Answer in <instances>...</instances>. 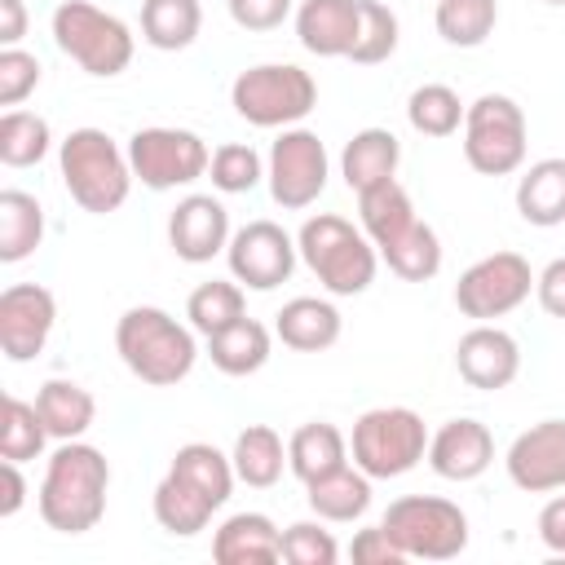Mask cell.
<instances>
[{"mask_svg":"<svg viewBox=\"0 0 565 565\" xmlns=\"http://www.w3.org/2000/svg\"><path fill=\"white\" fill-rule=\"evenodd\" d=\"M433 22L450 49H477L499 22V0H437Z\"/></svg>","mask_w":565,"mask_h":565,"instance_id":"cell-36","label":"cell"},{"mask_svg":"<svg viewBox=\"0 0 565 565\" xmlns=\"http://www.w3.org/2000/svg\"><path fill=\"white\" fill-rule=\"evenodd\" d=\"M53 44L93 79H115L137 53V35L128 31V22L88 0H62L53 9Z\"/></svg>","mask_w":565,"mask_h":565,"instance_id":"cell-5","label":"cell"},{"mask_svg":"<svg viewBox=\"0 0 565 565\" xmlns=\"http://www.w3.org/2000/svg\"><path fill=\"white\" fill-rule=\"evenodd\" d=\"M539 539H543L547 552L565 556V494H552L539 508Z\"/></svg>","mask_w":565,"mask_h":565,"instance_id":"cell-47","label":"cell"},{"mask_svg":"<svg viewBox=\"0 0 565 565\" xmlns=\"http://www.w3.org/2000/svg\"><path fill=\"white\" fill-rule=\"evenodd\" d=\"M128 163H132V177L146 185V190H177V185H190L199 177H207V163H212V150L199 132L190 128H168V124H154V128H137L128 137Z\"/></svg>","mask_w":565,"mask_h":565,"instance_id":"cell-10","label":"cell"},{"mask_svg":"<svg viewBox=\"0 0 565 565\" xmlns=\"http://www.w3.org/2000/svg\"><path fill=\"white\" fill-rule=\"evenodd\" d=\"M380 256H384V265H388L397 278H406V282H428V278H437V269H441V238H437V230H433L428 221H415L402 238H393L388 247H380Z\"/></svg>","mask_w":565,"mask_h":565,"instance_id":"cell-35","label":"cell"},{"mask_svg":"<svg viewBox=\"0 0 565 565\" xmlns=\"http://www.w3.org/2000/svg\"><path fill=\"white\" fill-rule=\"evenodd\" d=\"M358 35V0H300L296 40L318 57H349Z\"/></svg>","mask_w":565,"mask_h":565,"instance_id":"cell-20","label":"cell"},{"mask_svg":"<svg viewBox=\"0 0 565 565\" xmlns=\"http://www.w3.org/2000/svg\"><path fill=\"white\" fill-rule=\"evenodd\" d=\"M57 172L66 194L93 216L119 212L137 181L128 150H119V141L106 128H71L57 146Z\"/></svg>","mask_w":565,"mask_h":565,"instance_id":"cell-3","label":"cell"},{"mask_svg":"<svg viewBox=\"0 0 565 565\" xmlns=\"http://www.w3.org/2000/svg\"><path fill=\"white\" fill-rule=\"evenodd\" d=\"M397 163H402V141L388 128H362L340 150V177H344V185L353 194L393 181L397 177Z\"/></svg>","mask_w":565,"mask_h":565,"instance_id":"cell-21","label":"cell"},{"mask_svg":"<svg viewBox=\"0 0 565 565\" xmlns=\"http://www.w3.org/2000/svg\"><path fill=\"white\" fill-rule=\"evenodd\" d=\"M22 503H26V477H22V463L0 459V516H13Z\"/></svg>","mask_w":565,"mask_h":565,"instance_id":"cell-48","label":"cell"},{"mask_svg":"<svg viewBox=\"0 0 565 565\" xmlns=\"http://www.w3.org/2000/svg\"><path fill=\"white\" fill-rule=\"evenodd\" d=\"M115 353L150 388L181 384L194 371V362H199L194 327L177 322L159 305H132V309L119 313V322H115Z\"/></svg>","mask_w":565,"mask_h":565,"instance_id":"cell-2","label":"cell"},{"mask_svg":"<svg viewBox=\"0 0 565 565\" xmlns=\"http://www.w3.org/2000/svg\"><path fill=\"white\" fill-rule=\"evenodd\" d=\"M508 481L525 494L565 490V419H539L512 437L503 455Z\"/></svg>","mask_w":565,"mask_h":565,"instance_id":"cell-15","label":"cell"},{"mask_svg":"<svg viewBox=\"0 0 565 565\" xmlns=\"http://www.w3.org/2000/svg\"><path fill=\"white\" fill-rule=\"evenodd\" d=\"M168 243L185 265H207L230 247V212L212 194H185L168 216Z\"/></svg>","mask_w":565,"mask_h":565,"instance_id":"cell-17","label":"cell"},{"mask_svg":"<svg viewBox=\"0 0 565 565\" xmlns=\"http://www.w3.org/2000/svg\"><path fill=\"white\" fill-rule=\"evenodd\" d=\"M349 556H353L358 565H402V561H406L402 547L388 539L384 525H366V530H358L353 543H349Z\"/></svg>","mask_w":565,"mask_h":565,"instance_id":"cell-45","label":"cell"},{"mask_svg":"<svg viewBox=\"0 0 565 565\" xmlns=\"http://www.w3.org/2000/svg\"><path fill=\"white\" fill-rule=\"evenodd\" d=\"M230 106L252 128H296L318 106V84L296 62H260L234 75Z\"/></svg>","mask_w":565,"mask_h":565,"instance_id":"cell-6","label":"cell"},{"mask_svg":"<svg viewBox=\"0 0 565 565\" xmlns=\"http://www.w3.org/2000/svg\"><path fill=\"white\" fill-rule=\"evenodd\" d=\"M212 556L221 565H274L282 561V530L265 512H234L216 525Z\"/></svg>","mask_w":565,"mask_h":565,"instance_id":"cell-19","label":"cell"},{"mask_svg":"<svg viewBox=\"0 0 565 565\" xmlns=\"http://www.w3.org/2000/svg\"><path fill=\"white\" fill-rule=\"evenodd\" d=\"M230 459H234V472H238L243 486L269 490V486H278V477H282L287 446H282V437H278L269 424H247V428L234 437Z\"/></svg>","mask_w":565,"mask_h":565,"instance_id":"cell-30","label":"cell"},{"mask_svg":"<svg viewBox=\"0 0 565 565\" xmlns=\"http://www.w3.org/2000/svg\"><path fill=\"white\" fill-rule=\"evenodd\" d=\"M269 349H274V335H269V327L256 322V318H238L234 327L207 335V358H212V366H216L221 375H234V380L256 375V371L269 362Z\"/></svg>","mask_w":565,"mask_h":565,"instance_id":"cell-26","label":"cell"},{"mask_svg":"<svg viewBox=\"0 0 565 565\" xmlns=\"http://www.w3.org/2000/svg\"><path fill=\"white\" fill-rule=\"evenodd\" d=\"M424 459L441 481H477L494 463V437H490V428L481 419L459 415V419H446L428 437V455Z\"/></svg>","mask_w":565,"mask_h":565,"instance_id":"cell-18","label":"cell"},{"mask_svg":"<svg viewBox=\"0 0 565 565\" xmlns=\"http://www.w3.org/2000/svg\"><path fill=\"white\" fill-rule=\"evenodd\" d=\"M203 26L199 0H141V40L159 53L190 49Z\"/></svg>","mask_w":565,"mask_h":565,"instance_id":"cell-31","label":"cell"},{"mask_svg":"<svg viewBox=\"0 0 565 565\" xmlns=\"http://www.w3.org/2000/svg\"><path fill=\"white\" fill-rule=\"evenodd\" d=\"M358 216H362V234L375 243V252L388 247L393 238H402V234L419 221V216H415V203H411V194L397 185V177L384 181V185L362 190V194H358Z\"/></svg>","mask_w":565,"mask_h":565,"instance_id":"cell-29","label":"cell"},{"mask_svg":"<svg viewBox=\"0 0 565 565\" xmlns=\"http://www.w3.org/2000/svg\"><path fill=\"white\" fill-rule=\"evenodd\" d=\"M296 247H300V260L309 265V274L331 296H362L375 282V265H380L375 243L335 212L309 216L296 234Z\"/></svg>","mask_w":565,"mask_h":565,"instance_id":"cell-4","label":"cell"},{"mask_svg":"<svg viewBox=\"0 0 565 565\" xmlns=\"http://www.w3.org/2000/svg\"><path fill=\"white\" fill-rule=\"evenodd\" d=\"M177 477H185L199 494H207L216 508L230 499V490H234V481H238V472H234V459L230 455H221L212 441H185L177 455H172V463H168Z\"/></svg>","mask_w":565,"mask_h":565,"instance_id":"cell-33","label":"cell"},{"mask_svg":"<svg viewBox=\"0 0 565 565\" xmlns=\"http://www.w3.org/2000/svg\"><path fill=\"white\" fill-rule=\"evenodd\" d=\"M468 106L459 102V93L450 84H419L406 97V119L419 137H455L463 128Z\"/></svg>","mask_w":565,"mask_h":565,"instance_id":"cell-37","label":"cell"},{"mask_svg":"<svg viewBox=\"0 0 565 565\" xmlns=\"http://www.w3.org/2000/svg\"><path fill=\"white\" fill-rule=\"evenodd\" d=\"M44 446H49V428H44L35 402H22L9 393L0 406V459L26 463V459H40Z\"/></svg>","mask_w":565,"mask_h":565,"instance_id":"cell-39","label":"cell"},{"mask_svg":"<svg viewBox=\"0 0 565 565\" xmlns=\"http://www.w3.org/2000/svg\"><path fill=\"white\" fill-rule=\"evenodd\" d=\"M185 318L190 327L207 340L225 327H234L238 318H247V300H243V282H230V278H212V282H199L185 300Z\"/></svg>","mask_w":565,"mask_h":565,"instance_id":"cell-34","label":"cell"},{"mask_svg":"<svg viewBox=\"0 0 565 565\" xmlns=\"http://www.w3.org/2000/svg\"><path fill=\"white\" fill-rule=\"evenodd\" d=\"M349 455L371 481L406 477L428 455V428H424L419 411H411V406H375V411L358 415Z\"/></svg>","mask_w":565,"mask_h":565,"instance_id":"cell-7","label":"cell"},{"mask_svg":"<svg viewBox=\"0 0 565 565\" xmlns=\"http://www.w3.org/2000/svg\"><path fill=\"white\" fill-rule=\"evenodd\" d=\"M265 177H269V194L278 207H287V212L309 207L327 190V177H331V159H327L322 137L300 128V124L282 128L278 141L269 146Z\"/></svg>","mask_w":565,"mask_h":565,"instance_id":"cell-12","label":"cell"},{"mask_svg":"<svg viewBox=\"0 0 565 565\" xmlns=\"http://www.w3.org/2000/svg\"><path fill=\"white\" fill-rule=\"evenodd\" d=\"M397 13L380 0H358V35H353V49H349V62L358 66H375V62H388L397 53Z\"/></svg>","mask_w":565,"mask_h":565,"instance_id":"cell-40","label":"cell"},{"mask_svg":"<svg viewBox=\"0 0 565 565\" xmlns=\"http://www.w3.org/2000/svg\"><path fill=\"white\" fill-rule=\"evenodd\" d=\"M40 75H44V66H40L35 53H26L18 44L13 49H0V106L18 110L40 88Z\"/></svg>","mask_w":565,"mask_h":565,"instance_id":"cell-43","label":"cell"},{"mask_svg":"<svg viewBox=\"0 0 565 565\" xmlns=\"http://www.w3.org/2000/svg\"><path fill=\"white\" fill-rule=\"evenodd\" d=\"M291 4L296 0H225L234 26L243 31H278L291 18Z\"/></svg>","mask_w":565,"mask_h":565,"instance_id":"cell-44","label":"cell"},{"mask_svg":"<svg viewBox=\"0 0 565 565\" xmlns=\"http://www.w3.org/2000/svg\"><path fill=\"white\" fill-rule=\"evenodd\" d=\"M35 411H40V419H44V428H49L53 441H75V437H84V433L93 428V419H97L93 393H88L84 384H75V380H57V375L40 384Z\"/></svg>","mask_w":565,"mask_h":565,"instance_id":"cell-23","label":"cell"},{"mask_svg":"<svg viewBox=\"0 0 565 565\" xmlns=\"http://www.w3.org/2000/svg\"><path fill=\"white\" fill-rule=\"evenodd\" d=\"M543 4H565V0H543Z\"/></svg>","mask_w":565,"mask_h":565,"instance_id":"cell-50","label":"cell"},{"mask_svg":"<svg viewBox=\"0 0 565 565\" xmlns=\"http://www.w3.org/2000/svg\"><path fill=\"white\" fill-rule=\"evenodd\" d=\"M282 561L287 565H335L340 561V543L331 539V530L318 521H291L282 530Z\"/></svg>","mask_w":565,"mask_h":565,"instance_id":"cell-42","label":"cell"},{"mask_svg":"<svg viewBox=\"0 0 565 565\" xmlns=\"http://www.w3.org/2000/svg\"><path fill=\"white\" fill-rule=\"evenodd\" d=\"M26 35V9L22 0H0V44L13 49Z\"/></svg>","mask_w":565,"mask_h":565,"instance_id":"cell-49","label":"cell"},{"mask_svg":"<svg viewBox=\"0 0 565 565\" xmlns=\"http://www.w3.org/2000/svg\"><path fill=\"white\" fill-rule=\"evenodd\" d=\"M534 296L543 305L547 318H561L565 322V256L547 260L543 274H534Z\"/></svg>","mask_w":565,"mask_h":565,"instance_id":"cell-46","label":"cell"},{"mask_svg":"<svg viewBox=\"0 0 565 565\" xmlns=\"http://www.w3.org/2000/svg\"><path fill=\"white\" fill-rule=\"evenodd\" d=\"M455 371L468 388H481V393H499L516 380L521 371V344L494 327V322H477L459 335L455 344Z\"/></svg>","mask_w":565,"mask_h":565,"instance_id":"cell-16","label":"cell"},{"mask_svg":"<svg viewBox=\"0 0 565 565\" xmlns=\"http://www.w3.org/2000/svg\"><path fill=\"white\" fill-rule=\"evenodd\" d=\"M534 291V269L521 252H490L472 260L455 282V309L472 322H494L521 309Z\"/></svg>","mask_w":565,"mask_h":565,"instance_id":"cell-11","label":"cell"},{"mask_svg":"<svg viewBox=\"0 0 565 565\" xmlns=\"http://www.w3.org/2000/svg\"><path fill=\"white\" fill-rule=\"evenodd\" d=\"M106 490H110V463L88 441H57V450L44 463L40 481V521L57 534H88L106 516Z\"/></svg>","mask_w":565,"mask_h":565,"instance_id":"cell-1","label":"cell"},{"mask_svg":"<svg viewBox=\"0 0 565 565\" xmlns=\"http://www.w3.org/2000/svg\"><path fill=\"white\" fill-rule=\"evenodd\" d=\"M344 463H349V437L327 419H309L287 437V468L305 486L327 477V472H335V468H344Z\"/></svg>","mask_w":565,"mask_h":565,"instance_id":"cell-24","label":"cell"},{"mask_svg":"<svg viewBox=\"0 0 565 565\" xmlns=\"http://www.w3.org/2000/svg\"><path fill=\"white\" fill-rule=\"evenodd\" d=\"M516 212L525 225H565V159H539L516 181Z\"/></svg>","mask_w":565,"mask_h":565,"instance_id":"cell-25","label":"cell"},{"mask_svg":"<svg viewBox=\"0 0 565 565\" xmlns=\"http://www.w3.org/2000/svg\"><path fill=\"white\" fill-rule=\"evenodd\" d=\"M296 256H300L296 238L274 221H247L243 230L230 234V247H225L234 282H243L252 291L282 287L291 278V269H296Z\"/></svg>","mask_w":565,"mask_h":565,"instance_id":"cell-13","label":"cell"},{"mask_svg":"<svg viewBox=\"0 0 565 565\" xmlns=\"http://www.w3.org/2000/svg\"><path fill=\"white\" fill-rule=\"evenodd\" d=\"M53 128L35 110H4L0 115V163L4 168H31L49 154Z\"/></svg>","mask_w":565,"mask_h":565,"instance_id":"cell-38","label":"cell"},{"mask_svg":"<svg viewBox=\"0 0 565 565\" xmlns=\"http://www.w3.org/2000/svg\"><path fill=\"white\" fill-rule=\"evenodd\" d=\"M57 322V300L40 282H13L0 291V353L9 362H31L44 353Z\"/></svg>","mask_w":565,"mask_h":565,"instance_id":"cell-14","label":"cell"},{"mask_svg":"<svg viewBox=\"0 0 565 565\" xmlns=\"http://www.w3.org/2000/svg\"><path fill=\"white\" fill-rule=\"evenodd\" d=\"M305 494H309L313 516L335 521V525H349V521L366 516V508H371V477H366L358 463H353V468L344 463V468H335V472L309 481Z\"/></svg>","mask_w":565,"mask_h":565,"instance_id":"cell-27","label":"cell"},{"mask_svg":"<svg viewBox=\"0 0 565 565\" xmlns=\"http://www.w3.org/2000/svg\"><path fill=\"white\" fill-rule=\"evenodd\" d=\"M380 525L406 561H455L468 547V516L441 494H402L388 503Z\"/></svg>","mask_w":565,"mask_h":565,"instance_id":"cell-8","label":"cell"},{"mask_svg":"<svg viewBox=\"0 0 565 565\" xmlns=\"http://www.w3.org/2000/svg\"><path fill=\"white\" fill-rule=\"evenodd\" d=\"M340 309L322 296H296L274 313V335L296 353H322L340 340Z\"/></svg>","mask_w":565,"mask_h":565,"instance_id":"cell-22","label":"cell"},{"mask_svg":"<svg viewBox=\"0 0 565 565\" xmlns=\"http://www.w3.org/2000/svg\"><path fill=\"white\" fill-rule=\"evenodd\" d=\"M44 243V207L26 190H0V260L18 265Z\"/></svg>","mask_w":565,"mask_h":565,"instance_id":"cell-32","label":"cell"},{"mask_svg":"<svg viewBox=\"0 0 565 565\" xmlns=\"http://www.w3.org/2000/svg\"><path fill=\"white\" fill-rule=\"evenodd\" d=\"M525 110L508 93H481L463 115V159L481 177H508L525 163Z\"/></svg>","mask_w":565,"mask_h":565,"instance_id":"cell-9","label":"cell"},{"mask_svg":"<svg viewBox=\"0 0 565 565\" xmlns=\"http://www.w3.org/2000/svg\"><path fill=\"white\" fill-rule=\"evenodd\" d=\"M207 177L221 194H247L260 185L265 177V159L247 146V141H225L212 150V163H207Z\"/></svg>","mask_w":565,"mask_h":565,"instance_id":"cell-41","label":"cell"},{"mask_svg":"<svg viewBox=\"0 0 565 565\" xmlns=\"http://www.w3.org/2000/svg\"><path fill=\"white\" fill-rule=\"evenodd\" d=\"M150 508H154L159 530H168L172 539H194L199 530H207V521H212V512H216V503H212L207 494H199V490H194L185 477H177L172 468H168L163 481L154 486Z\"/></svg>","mask_w":565,"mask_h":565,"instance_id":"cell-28","label":"cell"}]
</instances>
